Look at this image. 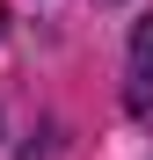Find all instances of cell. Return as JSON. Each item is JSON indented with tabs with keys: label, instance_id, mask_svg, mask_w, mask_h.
I'll list each match as a JSON object with an SVG mask.
<instances>
[{
	"label": "cell",
	"instance_id": "obj_1",
	"mask_svg": "<svg viewBox=\"0 0 153 160\" xmlns=\"http://www.w3.org/2000/svg\"><path fill=\"white\" fill-rule=\"evenodd\" d=\"M153 102V22H139L131 37V109H146Z\"/></svg>",
	"mask_w": 153,
	"mask_h": 160
},
{
	"label": "cell",
	"instance_id": "obj_2",
	"mask_svg": "<svg viewBox=\"0 0 153 160\" xmlns=\"http://www.w3.org/2000/svg\"><path fill=\"white\" fill-rule=\"evenodd\" d=\"M0 29H8V15H0Z\"/></svg>",
	"mask_w": 153,
	"mask_h": 160
}]
</instances>
